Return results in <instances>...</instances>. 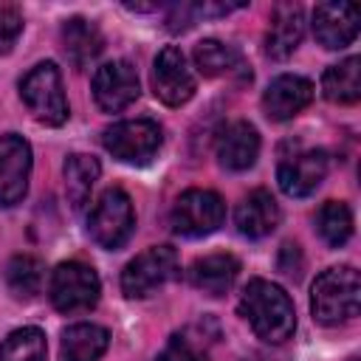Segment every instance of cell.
<instances>
[{
  "label": "cell",
  "instance_id": "1",
  "mask_svg": "<svg viewBox=\"0 0 361 361\" xmlns=\"http://www.w3.org/2000/svg\"><path fill=\"white\" fill-rule=\"evenodd\" d=\"M237 310L251 324V330L257 333V338H262L268 344H282L296 330L293 302L285 293V288H279L276 282L251 279L243 288V293H240Z\"/></svg>",
  "mask_w": 361,
  "mask_h": 361
},
{
  "label": "cell",
  "instance_id": "2",
  "mask_svg": "<svg viewBox=\"0 0 361 361\" xmlns=\"http://www.w3.org/2000/svg\"><path fill=\"white\" fill-rule=\"evenodd\" d=\"M358 305H361V279L353 265L327 268L324 274L316 276L310 290V310L319 324L336 327L341 322H350L353 316H358Z\"/></svg>",
  "mask_w": 361,
  "mask_h": 361
},
{
  "label": "cell",
  "instance_id": "3",
  "mask_svg": "<svg viewBox=\"0 0 361 361\" xmlns=\"http://www.w3.org/2000/svg\"><path fill=\"white\" fill-rule=\"evenodd\" d=\"M20 99L28 107V113L37 121L48 124V127H59L68 118V102H65V90H62V76H59V68L54 62H39L23 76Z\"/></svg>",
  "mask_w": 361,
  "mask_h": 361
},
{
  "label": "cell",
  "instance_id": "4",
  "mask_svg": "<svg viewBox=\"0 0 361 361\" xmlns=\"http://www.w3.org/2000/svg\"><path fill=\"white\" fill-rule=\"evenodd\" d=\"M135 228V212L133 200L124 189H107L102 197L93 203L87 214V234L96 245L102 248H121Z\"/></svg>",
  "mask_w": 361,
  "mask_h": 361
},
{
  "label": "cell",
  "instance_id": "5",
  "mask_svg": "<svg viewBox=\"0 0 361 361\" xmlns=\"http://www.w3.org/2000/svg\"><path fill=\"white\" fill-rule=\"evenodd\" d=\"M99 293H102V282H99L96 271L79 259L59 262L51 274L48 296L59 313L90 310L99 302Z\"/></svg>",
  "mask_w": 361,
  "mask_h": 361
},
{
  "label": "cell",
  "instance_id": "6",
  "mask_svg": "<svg viewBox=\"0 0 361 361\" xmlns=\"http://www.w3.org/2000/svg\"><path fill=\"white\" fill-rule=\"evenodd\" d=\"M226 203L212 189H186L169 214V223L183 237H206L223 226Z\"/></svg>",
  "mask_w": 361,
  "mask_h": 361
},
{
  "label": "cell",
  "instance_id": "7",
  "mask_svg": "<svg viewBox=\"0 0 361 361\" xmlns=\"http://www.w3.org/2000/svg\"><path fill=\"white\" fill-rule=\"evenodd\" d=\"M178 274V254L169 245H152L130 259L121 271V290L130 299H144Z\"/></svg>",
  "mask_w": 361,
  "mask_h": 361
},
{
  "label": "cell",
  "instance_id": "8",
  "mask_svg": "<svg viewBox=\"0 0 361 361\" xmlns=\"http://www.w3.org/2000/svg\"><path fill=\"white\" fill-rule=\"evenodd\" d=\"M164 135H161V127L152 121V118H130V121H118L113 127L104 130L102 135V144L104 149L124 161V164H147L158 147H161Z\"/></svg>",
  "mask_w": 361,
  "mask_h": 361
},
{
  "label": "cell",
  "instance_id": "9",
  "mask_svg": "<svg viewBox=\"0 0 361 361\" xmlns=\"http://www.w3.org/2000/svg\"><path fill=\"white\" fill-rule=\"evenodd\" d=\"M152 90L155 96L169 104V107H180L192 99L195 93V73L183 56L180 48L166 45L155 62H152Z\"/></svg>",
  "mask_w": 361,
  "mask_h": 361
},
{
  "label": "cell",
  "instance_id": "10",
  "mask_svg": "<svg viewBox=\"0 0 361 361\" xmlns=\"http://www.w3.org/2000/svg\"><path fill=\"white\" fill-rule=\"evenodd\" d=\"M31 178V147L23 135H0V206H14L25 197Z\"/></svg>",
  "mask_w": 361,
  "mask_h": 361
},
{
  "label": "cell",
  "instance_id": "11",
  "mask_svg": "<svg viewBox=\"0 0 361 361\" xmlns=\"http://www.w3.org/2000/svg\"><path fill=\"white\" fill-rule=\"evenodd\" d=\"M93 99L104 113H118L138 99V73L127 59H113L93 73Z\"/></svg>",
  "mask_w": 361,
  "mask_h": 361
},
{
  "label": "cell",
  "instance_id": "12",
  "mask_svg": "<svg viewBox=\"0 0 361 361\" xmlns=\"http://www.w3.org/2000/svg\"><path fill=\"white\" fill-rule=\"evenodd\" d=\"M324 178H327V155L322 149L296 152V155L285 158L276 169L279 189L290 197H307L310 192H316L322 186Z\"/></svg>",
  "mask_w": 361,
  "mask_h": 361
},
{
  "label": "cell",
  "instance_id": "13",
  "mask_svg": "<svg viewBox=\"0 0 361 361\" xmlns=\"http://www.w3.org/2000/svg\"><path fill=\"white\" fill-rule=\"evenodd\" d=\"M313 34L327 51L347 48L358 37V8L353 3H319L313 8Z\"/></svg>",
  "mask_w": 361,
  "mask_h": 361
},
{
  "label": "cell",
  "instance_id": "14",
  "mask_svg": "<svg viewBox=\"0 0 361 361\" xmlns=\"http://www.w3.org/2000/svg\"><path fill=\"white\" fill-rule=\"evenodd\" d=\"M214 152H217L220 166H226L231 172H243V169L254 166V161L259 155L257 127L248 121H228L226 127H220V133L214 138Z\"/></svg>",
  "mask_w": 361,
  "mask_h": 361
},
{
  "label": "cell",
  "instance_id": "15",
  "mask_svg": "<svg viewBox=\"0 0 361 361\" xmlns=\"http://www.w3.org/2000/svg\"><path fill=\"white\" fill-rule=\"evenodd\" d=\"M313 99V82L296 73H282L276 76L265 93H262V110L274 121L293 118L299 110H305Z\"/></svg>",
  "mask_w": 361,
  "mask_h": 361
},
{
  "label": "cell",
  "instance_id": "16",
  "mask_svg": "<svg viewBox=\"0 0 361 361\" xmlns=\"http://www.w3.org/2000/svg\"><path fill=\"white\" fill-rule=\"evenodd\" d=\"M305 37V14L296 3H279L265 31V54L271 59H288Z\"/></svg>",
  "mask_w": 361,
  "mask_h": 361
},
{
  "label": "cell",
  "instance_id": "17",
  "mask_svg": "<svg viewBox=\"0 0 361 361\" xmlns=\"http://www.w3.org/2000/svg\"><path fill=\"white\" fill-rule=\"evenodd\" d=\"M234 223L240 228V234L251 237V240H259L265 234H271L279 223V206L274 200V195L268 189H254L248 192L237 212H234Z\"/></svg>",
  "mask_w": 361,
  "mask_h": 361
},
{
  "label": "cell",
  "instance_id": "18",
  "mask_svg": "<svg viewBox=\"0 0 361 361\" xmlns=\"http://www.w3.org/2000/svg\"><path fill=\"white\" fill-rule=\"evenodd\" d=\"M59 37H62V51L73 68H87L104 48V37H102L99 25L85 17L65 20Z\"/></svg>",
  "mask_w": 361,
  "mask_h": 361
},
{
  "label": "cell",
  "instance_id": "19",
  "mask_svg": "<svg viewBox=\"0 0 361 361\" xmlns=\"http://www.w3.org/2000/svg\"><path fill=\"white\" fill-rule=\"evenodd\" d=\"M237 274H240V262L231 254H209L189 268L192 285L209 296H223L226 290H231Z\"/></svg>",
  "mask_w": 361,
  "mask_h": 361
},
{
  "label": "cell",
  "instance_id": "20",
  "mask_svg": "<svg viewBox=\"0 0 361 361\" xmlns=\"http://www.w3.org/2000/svg\"><path fill=\"white\" fill-rule=\"evenodd\" d=\"M322 93L333 104H355L361 96V59L347 56L338 65H330L322 76Z\"/></svg>",
  "mask_w": 361,
  "mask_h": 361
},
{
  "label": "cell",
  "instance_id": "21",
  "mask_svg": "<svg viewBox=\"0 0 361 361\" xmlns=\"http://www.w3.org/2000/svg\"><path fill=\"white\" fill-rule=\"evenodd\" d=\"M110 344V333L102 324H71L62 333V355L65 361H99Z\"/></svg>",
  "mask_w": 361,
  "mask_h": 361
},
{
  "label": "cell",
  "instance_id": "22",
  "mask_svg": "<svg viewBox=\"0 0 361 361\" xmlns=\"http://www.w3.org/2000/svg\"><path fill=\"white\" fill-rule=\"evenodd\" d=\"M99 161L93 155H85V152H73L68 161H65V195L71 200L73 209H82L99 180Z\"/></svg>",
  "mask_w": 361,
  "mask_h": 361
},
{
  "label": "cell",
  "instance_id": "23",
  "mask_svg": "<svg viewBox=\"0 0 361 361\" xmlns=\"http://www.w3.org/2000/svg\"><path fill=\"white\" fill-rule=\"evenodd\" d=\"M195 68L203 76H226V73H237V71H243V76H251L243 65L240 51H234L231 45H226L220 39H203L195 45Z\"/></svg>",
  "mask_w": 361,
  "mask_h": 361
},
{
  "label": "cell",
  "instance_id": "24",
  "mask_svg": "<svg viewBox=\"0 0 361 361\" xmlns=\"http://www.w3.org/2000/svg\"><path fill=\"white\" fill-rule=\"evenodd\" d=\"M316 231L330 248H341L353 237V212L341 200H327L316 212Z\"/></svg>",
  "mask_w": 361,
  "mask_h": 361
},
{
  "label": "cell",
  "instance_id": "25",
  "mask_svg": "<svg viewBox=\"0 0 361 361\" xmlns=\"http://www.w3.org/2000/svg\"><path fill=\"white\" fill-rule=\"evenodd\" d=\"M42 262L31 254H17L6 262V285L17 299H34L42 288Z\"/></svg>",
  "mask_w": 361,
  "mask_h": 361
},
{
  "label": "cell",
  "instance_id": "26",
  "mask_svg": "<svg viewBox=\"0 0 361 361\" xmlns=\"http://www.w3.org/2000/svg\"><path fill=\"white\" fill-rule=\"evenodd\" d=\"M48 344L39 327H17L0 344V361H45Z\"/></svg>",
  "mask_w": 361,
  "mask_h": 361
},
{
  "label": "cell",
  "instance_id": "27",
  "mask_svg": "<svg viewBox=\"0 0 361 361\" xmlns=\"http://www.w3.org/2000/svg\"><path fill=\"white\" fill-rule=\"evenodd\" d=\"M155 361H209V358H206V353L200 350V344H195L192 338L172 336L169 344L158 353Z\"/></svg>",
  "mask_w": 361,
  "mask_h": 361
},
{
  "label": "cell",
  "instance_id": "28",
  "mask_svg": "<svg viewBox=\"0 0 361 361\" xmlns=\"http://www.w3.org/2000/svg\"><path fill=\"white\" fill-rule=\"evenodd\" d=\"M23 34V14L11 6H0V56L8 54Z\"/></svg>",
  "mask_w": 361,
  "mask_h": 361
},
{
  "label": "cell",
  "instance_id": "29",
  "mask_svg": "<svg viewBox=\"0 0 361 361\" xmlns=\"http://www.w3.org/2000/svg\"><path fill=\"white\" fill-rule=\"evenodd\" d=\"M200 14H203V3H175V6H169L166 28L169 31H186L195 25V20Z\"/></svg>",
  "mask_w": 361,
  "mask_h": 361
},
{
  "label": "cell",
  "instance_id": "30",
  "mask_svg": "<svg viewBox=\"0 0 361 361\" xmlns=\"http://www.w3.org/2000/svg\"><path fill=\"white\" fill-rule=\"evenodd\" d=\"M350 361H358V358H350Z\"/></svg>",
  "mask_w": 361,
  "mask_h": 361
}]
</instances>
